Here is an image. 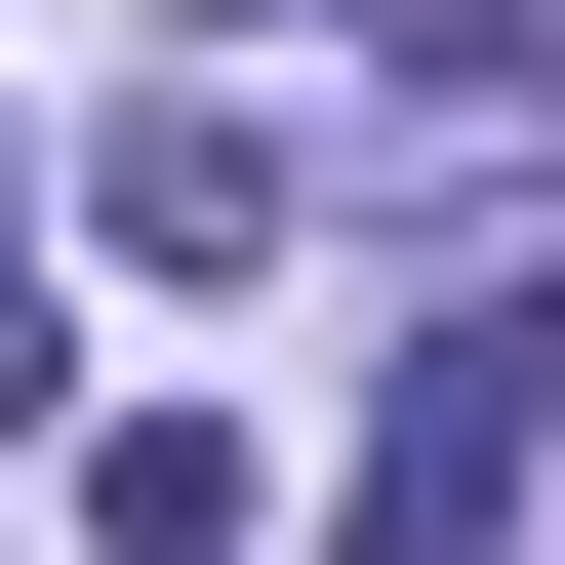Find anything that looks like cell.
Instances as JSON below:
<instances>
[{
  "label": "cell",
  "instance_id": "2",
  "mask_svg": "<svg viewBox=\"0 0 565 565\" xmlns=\"http://www.w3.org/2000/svg\"><path fill=\"white\" fill-rule=\"evenodd\" d=\"M82 243H121V282H243V243H282V121H202V82H162V121L82 162Z\"/></svg>",
  "mask_w": 565,
  "mask_h": 565
},
{
  "label": "cell",
  "instance_id": "1",
  "mask_svg": "<svg viewBox=\"0 0 565 565\" xmlns=\"http://www.w3.org/2000/svg\"><path fill=\"white\" fill-rule=\"evenodd\" d=\"M525 484H565V323H445L364 404V565H525Z\"/></svg>",
  "mask_w": 565,
  "mask_h": 565
},
{
  "label": "cell",
  "instance_id": "3",
  "mask_svg": "<svg viewBox=\"0 0 565 565\" xmlns=\"http://www.w3.org/2000/svg\"><path fill=\"white\" fill-rule=\"evenodd\" d=\"M0 445H41V243H0Z\"/></svg>",
  "mask_w": 565,
  "mask_h": 565
},
{
  "label": "cell",
  "instance_id": "4",
  "mask_svg": "<svg viewBox=\"0 0 565 565\" xmlns=\"http://www.w3.org/2000/svg\"><path fill=\"white\" fill-rule=\"evenodd\" d=\"M202 41H364V0H202Z\"/></svg>",
  "mask_w": 565,
  "mask_h": 565
}]
</instances>
